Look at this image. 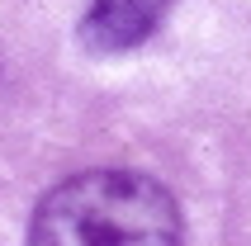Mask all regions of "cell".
<instances>
[{"instance_id": "obj_1", "label": "cell", "mask_w": 251, "mask_h": 246, "mask_svg": "<svg viewBox=\"0 0 251 246\" xmlns=\"http://www.w3.org/2000/svg\"><path fill=\"white\" fill-rule=\"evenodd\" d=\"M38 246H171L180 208L166 185L138 171H85L43 194L28 222Z\"/></svg>"}, {"instance_id": "obj_2", "label": "cell", "mask_w": 251, "mask_h": 246, "mask_svg": "<svg viewBox=\"0 0 251 246\" xmlns=\"http://www.w3.org/2000/svg\"><path fill=\"white\" fill-rule=\"evenodd\" d=\"M176 0H90L81 38L90 52H133L166 24Z\"/></svg>"}]
</instances>
